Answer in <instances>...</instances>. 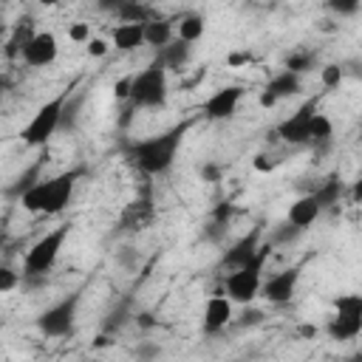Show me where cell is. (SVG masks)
<instances>
[{
	"mask_svg": "<svg viewBox=\"0 0 362 362\" xmlns=\"http://www.w3.org/2000/svg\"><path fill=\"white\" fill-rule=\"evenodd\" d=\"M189 130V122H181V124H173L170 130L158 133V136H150V139H141V141H133L127 147V158L144 173V175H161L173 167L175 161V153L184 141Z\"/></svg>",
	"mask_w": 362,
	"mask_h": 362,
	"instance_id": "cell-1",
	"label": "cell"
},
{
	"mask_svg": "<svg viewBox=\"0 0 362 362\" xmlns=\"http://www.w3.org/2000/svg\"><path fill=\"white\" fill-rule=\"evenodd\" d=\"M82 170H68V173H59L54 178H40L34 187H28L23 195H20V204L28 209V212H40V215H57L62 212L71 198H74V187L79 181Z\"/></svg>",
	"mask_w": 362,
	"mask_h": 362,
	"instance_id": "cell-2",
	"label": "cell"
},
{
	"mask_svg": "<svg viewBox=\"0 0 362 362\" xmlns=\"http://www.w3.org/2000/svg\"><path fill=\"white\" fill-rule=\"evenodd\" d=\"M269 249H272V246H260L249 263H243L240 269H235V272H229V274H226V280H223V297H229L232 303L249 305V303L260 294L263 266H266Z\"/></svg>",
	"mask_w": 362,
	"mask_h": 362,
	"instance_id": "cell-3",
	"label": "cell"
},
{
	"mask_svg": "<svg viewBox=\"0 0 362 362\" xmlns=\"http://www.w3.org/2000/svg\"><path fill=\"white\" fill-rule=\"evenodd\" d=\"M127 102L133 107H161L167 102V68L161 59H153L144 71L133 74Z\"/></svg>",
	"mask_w": 362,
	"mask_h": 362,
	"instance_id": "cell-4",
	"label": "cell"
},
{
	"mask_svg": "<svg viewBox=\"0 0 362 362\" xmlns=\"http://www.w3.org/2000/svg\"><path fill=\"white\" fill-rule=\"evenodd\" d=\"M71 99V90L65 88L59 96H54V99H48L45 105H40L37 107V113L31 116V122L23 127V141L25 144H31V147H42V144H48L51 141V136L59 130V122H62V107H65V102Z\"/></svg>",
	"mask_w": 362,
	"mask_h": 362,
	"instance_id": "cell-5",
	"label": "cell"
},
{
	"mask_svg": "<svg viewBox=\"0 0 362 362\" xmlns=\"http://www.w3.org/2000/svg\"><path fill=\"white\" fill-rule=\"evenodd\" d=\"M68 235H71V226H68V223H62V226L45 232V235L25 252V257H23V274H25V277H45V274L54 269V263H57V257H59V249H62V243H65Z\"/></svg>",
	"mask_w": 362,
	"mask_h": 362,
	"instance_id": "cell-6",
	"label": "cell"
},
{
	"mask_svg": "<svg viewBox=\"0 0 362 362\" xmlns=\"http://www.w3.org/2000/svg\"><path fill=\"white\" fill-rule=\"evenodd\" d=\"M79 300H82V294H79V291H74V294L62 297L59 303H54L51 308H45V311L37 317V328H40L45 337H51V339L74 334V322H76Z\"/></svg>",
	"mask_w": 362,
	"mask_h": 362,
	"instance_id": "cell-7",
	"label": "cell"
},
{
	"mask_svg": "<svg viewBox=\"0 0 362 362\" xmlns=\"http://www.w3.org/2000/svg\"><path fill=\"white\" fill-rule=\"evenodd\" d=\"M314 113H317V99L303 102L288 119H283L277 124V136L286 144H308V124H311V116Z\"/></svg>",
	"mask_w": 362,
	"mask_h": 362,
	"instance_id": "cell-8",
	"label": "cell"
},
{
	"mask_svg": "<svg viewBox=\"0 0 362 362\" xmlns=\"http://www.w3.org/2000/svg\"><path fill=\"white\" fill-rule=\"evenodd\" d=\"M297 283H300V266H288V269L272 274L269 280H263L260 283V294L274 305H286V303L294 300Z\"/></svg>",
	"mask_w": 362,
	"mask_h": 362,
	"instance_id": "cell-9",
	"label": "cell"
},
{
	"mask_svg": "<svg viewBox=\"0 0 362 362\" xmlns=\"http://www.w3.org/2000/svg\"><path fill=\"white\" fill-rule=\"evenodd\" d=\"M57 51H59V45H57V37H54L51 31H37V34H31V37L25 40V45L20 48L23 59H25L31 68H45V65H51V62L57 59Z\"/></svg>",
	"mask_w": 362,
	"mask_h": 362,
	"instance_id": "cell-10",
	"label": "cell"
},
{
	"mask_svg": "<svg viewBox=\"0 0 362 362\" xmlns=\"http://www.w3.org/2000/svg\"><path fill=\"white\" fill-rule=\"evenodd\" d=\"M243 99V85H223L204 102V116L212 122L232 119L238 110V102Z\"/></svg>",
	"mask_w": 362,
	"mask_h": 362,
	"instance_id": "cell-11",
	"label": "cell"
},
{
	"mask_svg": "<svg viewBox=\"0 0 362 362\" xmlns=\"http://www.w3.org/2000/svg\"><path fill=\"white\" fill-rule=\"evenodd\" d=\"M294 93H300V76L291 74V71H280V74L272 76V79L266 82V88L260 90V105H263V107H274L280 99L294 96Z\"/></svg>",
	"mask_w": 362,
	"mask_h": 362,
	"instance_id": "cell-12",
	"label": "cell"
},
{
	"mask_svg": "<svg viewBox=\"0 0 362 362\" xmlns=\"http://www.w3.org/2000/svg\"><path fill=\"white\" fill-rule=\"evenodd\" d=\"M232 320V300L223 294H212L204 305V317H201V328L204 334H218L221 328H226Z\"/></svg>",
	"mask_w": 362,
	"mask_h": 362,
	"instance_id": "cell-13",
	"label": "cell"
},
{
	"mask_svg": "<svg viewBox=\"0 0 362 362\" xmlns=\"http://www.w3.org/2000/svg\"><path fill=\"white\" fill-rule=\"evenodd\" d=\"M260 246H263V243H260V229H252V232H249V235H243L232 249H226V255H223L221 266H226L229 272H235V269H240L243 263H249Z\"/></svg>",
	"mask_w": 362,
	"mask_h": 362,
	"instance_id": "cell-14",
	"label": "cell"
},
{
	"mask_svg": "<svg viewBox=\"0 0 362 362\" xmlns=\"http://www.w3.org/2000/svg\"><path fill=\"white\" fill-rule=\"evenodd\" d=\"M320 204L314 201V195H303V198H297L291 206H288V215H286V223H291V226H297V229H308L317 218H320Z\"/></svg>",
	"mask_w": 362,
	"mask_h": 362,
	"instance_id": "cell-15",
	"label": "cell"
},
{
	"mask_svg": "<svg viewBox=\"0 0 362 362\" xmlns=\"http://www.w3.org/2000/svg\"><path fill=\"white\" fill-rule=\"evenodd\" d=\"M325 331H328V337L337 339V342L354 339V337H359V331H362V314H342V311H337V314L331 317V322L325 325Z\"/></svg>",
	"mask_w": 362,
	"mask_h": 362,
	"instance_id": "cell-16",
	"label": "cell"
},
{
	"mask_svg": "<svg viewBox=\"0 0 362 362\" xmlns=\"http://www.w3.org/2000/svg\"><path fill=\"white\" fill-rule=\"evenodd\" d=\"M139 45H144V25L141 23H119L113 28V48L136 51Z\"/></svg>",
	"mask_w": 362,
	"mask_h": 362,
	"instance_id": "cell-17",
	"label": "cell"
},
{
	"mask_svg": "<svg viewBox=\"0 0 362 362\" xmlns=\"http://www.w3.org/2000/svg\"><path fill=\"white\" fill-rule=\"evenodd\" d=\"M173 40H175V31H173L170 20H150V23H144V45L164 48Z\"/></svg>",
	"mask_w": 362,
	"mask_h": 362,
	"instance_id": "cell-18",
	"label": "cell"
},
{
	"mask_svg": "<svg viewBox=\"0 0 362 362\" xmlns=\"http://www.w3.org/2000/svg\"><path fill=\"white\" fill-rule=\"evenodd\" d=\"M158 59L164 62V68H167V71H181V68L189 62V45H187V42H181V40L175 37L170 45H164V48H161Z\"/></svg>",
	"mask_w": 362,
	"mask_h": 362,
	"instance_id": "cell-19",
	"label": "cell"
},
{
	"mask_svg": "<svg viewBox=\"0 0 362 362\" xmlns=\"http://www.w3.org/2000/svg\"><path fill=\"white\" fill-rule=\"evenodd\" d=\"M204 31H206V23H204L201 14H187V17L178 23V40L187 42V45L198 42V40L204 37Z\"/></svg>",
	"mask_w": 362,
	"mask_h": 362,
	"instance_id": "cell-20",
	"label": "cell"
},
{
	"mask_svg": "<svg viewBox=\"0 0 362 362\" xmlns=\"http://www.w3.org/2000/svg\"><path fill=\"white\" fill-rule=\"evenodd\" d=\"M311 195H314V201L320 204V209H328V206H334V204L339 201V195H342V184L331 175V178H325Z\"/></svg>",
	"mask_w": 362,
	"mask_h": 362,
	"instance_id": "cell-21",
	"label": "cell"
},
{
	"mask_svg": "<svg viewBox=\"0 0 362 362\" xmlns=\"http://www.w3.org/2000/svg\"><path fill=\"white\" fill-rule=\"evenodd\" d=\"M334 136V124L325 113H314L311 124H308V141H331Z\"/></svg>",
	"mask_w": 362,
	"mask_h": 362,
	"instance_id": "cell-22",
	"label": "cell"
},
{
	"mask_svg": "<svg viewBox=\"0 0 362 362\" xmlns=\"http://www.w3.org/2000/svg\"><path fill=\"white\" fill-rule=\"evenodd\" d=\"M116 11H119V17H122V23H150L153 17H150V11L144 8V6H139V3H119L116 6Z\"/></svg>",
	"mask_w": 362,
	"mask_h": 362,
	"instance_id": "cell-23",
	"label": "cell"
},
{
	"mask_svg": "<svg viewBox=\"0 0 362 362\" xmlns=\"http://www.w3.org/2000/svg\"><path fill=\"white\" fill-rule=\"evenodd\" d=\"M342 76H345V71H342L337 62H328V65H322V71H320V79H322L325 88H337V85L342 82Z\"/></svg>",
	"mask_w": 362,
	"mask_h": 362,
	"instance_id": "cell-24",
	"label": "cell"
},
{
	"mask_svg": "<svg viewBox=\"0 0 362 362\" xmlns=\"http://www.w3.org/2000/svg\"><path fill=\"white\" fill-rule=\"evenodd\" d=\"M334 305H337V311H342V314H362V297H359V294L337 297Z\"/></svg>",
	"mask_w": 362,
	"mask_h": 362,
	"instance_id": "cell-25",
	"label": "cell"
},
{
	"mask_svg": "<svg viewBox=\"0 0 362 362\" xmlns=\"http://www.w3.org/2000/svg\"><path fill=\"white\" fill-rule=\"evenodd\" d=\"M20 286V277H17V272L14 269H8V266H0V294H8V291H14Z\"/></svg>",
	"mask_w": 362,
	"mask_h": 362,
	"instance_id": "cell-26",
	"label": "cell"
},
{
	"mask_svg": "<svg viewBox=\"0 0 362 362\" xmlns=\"http://www.w3.org/2000/svg\"><path fill=\"white\" fill-rule=\"evenodd\" d=\"M308 65H311V57H305V54H294V57H288L286 59V71H291V74H303V71H308Z\"/></svg>",
	"mask_w": 362,
	"mask_h": 362,
	"instance_id": "cell-27",
	"label": "cell"
},
{
	"mask_svg": "<svg viewBox=\"0 0 362 362\" xmlns=\"http://www.w3.org/2000/svg\"><path fill=\"white\" fill-rule=\"evenodd\" d=\"M136 356H139L141 362H153L156 356H161V345H156V342H141V345L136 348Z\"/></svg>",
	"mask_w": 362,
	"mask_h": 362,
	"instance_id": "cell-28",
	"label": "cell"
},
{
	"mask_svg": "<svg viewBox=\"0 0 362 362\" xmlns=\"http://www.w3.org/2000/svg\"><path fill=\"white\" fill-rule=\"evenodd\" d=\"M68 37L74 42H88L90 40V25L88 23H74V25H68Z\"/></svg>",
	"mask_w": 362,
	"mask_h": 362,
	"instance_id": "cell-29",
	"label": "cell"
},
{
	"mask_svg": "<svg viewBox=\"0 0 362 362\" xmlns=\"http://www.w3.org/2000/svg\"><path fill=\"white\" fill-rule=\"evenodd\" d=\"M300 232H303V229H297V226H291V223H280V229L274 232V240H277V243H286V240H294Z\"/></svg>",
	"mask_w": 362,
	"mask_h": 362,
	"instance_id": "cell-30",
	"label": "cell"
},
{
	"mask_svg": "<svg viewBox=\"0 0 362 362\" xmlns=\"http://www.w3.org/2000/svg\"><path fill=\"white\" fill-rule=\"evenodd\" d=\"M85 45H88V54L90 57H105L107 54V40H102V37H90Z\"/></svg>",
	"mask_w": 362,
	"mask_h": 362,
	"instance_id": "cell-31",
	"label": "cell"
},
{
	"mask_svg": "<svg viewBox=\"0 0 362 362\" xmlns=\"http://www.w3.org/2000/svg\"><path fill=\"white\" fill-rule=\"evenodd\" d=\"M260 322H263V311L246 305V311H243V317H240V325H260Z\"/></svg>",
	"mask_w": 362,
	"mask_h": 362,
	"instance_id": "cell-32",
	"label": "cell"
},
{
	"mask_svg": "<svg viewBox=\"0 0 362 362\" xmlns=\"http://www.w3.org/2000/svg\"><path fill=\"white\" fill-rule=\"evenodd\" d=\"M130 82H133V76H122L119 82H116V99H127L130 96Z\"/></svg>",
	"mask_w": 362,
	"mask_h": 362,
	"instance_id": "cell-33",
	"label": "cell"
},
{
	"mask_svg": "<svg viewBox=\"0 0 362 362\" xmlns=\"http://www.w3.org/2000/svg\"><path fill=\"white\" fill-rule=\"evenodd\" d=\"M119 260H122L124 266H130V269H136V260H139V255H136V249H130V246H124V249L119 252Z\"/></svg>",
	"mask_w": 362,
	"mask_h": 362,
	"instance_id": "cell-34",
	"label": "cell"
},
{
	"mask_svg": "<svg viewBox=\"0 0 362 362\" xmlns=\"http://www.w3.org/2000/svg\"><path fill=\"white\" fill-rule=\"evenodd\" d=\"M331 8L339 11V14H354V11H359V3H356V0H348V3H331Z\"/></svg>",
	"mask_w": 362,
	"mask_h": 362,
	"instance_id": "cell-35",
	"label": "cell"
},
{
	"mask_svg": "<svg viewBox=\"0 0 362 362\" xmlns=\"http://www.w3.org/2000/svg\"><path fill=\"white\" fill-rule=\"evenodd\" d=\"M136 322L139 325H144V328H150V325H156V320L147 314V311H141V314H136Z\"/></svg>",
	"mask_w": 362,
	"mask_h": 362,
	"instance_id": "cell-36",
	"label": "cell"
},
{
	"mask_svg": "<svg viewBox=\"0 0 362 362\" xmlns=\"http://www.w3.org/2000/svg\"><path fill=\"white\" fill-rule=\"evenodd\" d=\"M238 62H249V54H232L229 57V65H238Z\"/></svg>",
	"mask_w": 362,
	"mask_h": 362,
	"instance_id": "cell-37",
	"label": "cell"
},
{
	"mask_svg": "<svg viewBox=\"0 0 362 362\" xmlns=\"http://www.w3.org/2000/svg\"><path fill=\"white\" fill-rule=\"evenodd\" d=\"M6 243H8V232H6L3 226H0V252L6 249Z\"/></svg>",
	"mask_w": 362,
	"mask_h": 362,
	"instance_id": "cell-38",
	"label": "cell"
},
{
	"mask_svg": "<svg viewBox=\"0 0 362 362\" xmlns=\"http://www.w3.org/2000/svg\"><path fill=\"white\" fill-rule=\"evenodd\" d=\"M348 362H362V359H359V356H354V359H348Z\"/></svg>",
	"mask_w": 362,
	"mask_h": 362,
	"instance_id": "cell-39",
	"label": "cell"
}]
</instances>
